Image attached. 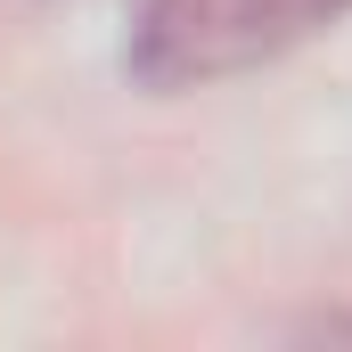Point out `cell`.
<instances>
[{
    "label": "cell",
    "mask_w": 352,
    "mask_h": 352,
    "mask_svg": "<svg viewBox=\"0 0 352 352\" xmlns=\"http://www.w3.org/2000/svg\"><path fill=\"white\" fill-rule=\"evenodd\" d=\"M352 0H123V66L148 90H205L344 25Z\"/></svg>",
    "instance_id": "6da1fadb"
}]
</instances>
